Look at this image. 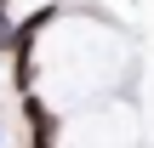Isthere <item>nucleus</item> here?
<instances>
[{
  "mask_svg": "<svg viewBox=\"0 0 154 148\" xmlns=\"http://www.w3.org/2000/svg\"><path fill=\"white\" fill-rule=\"evenodd\" d=\"M0 148H6V125H0Z\"/></svg>",
  "mask_w": 154,
  "mask_h": 148,
  "instance_id": "nucleus-1",
  "label": "nucleus"
}]
</instances>
